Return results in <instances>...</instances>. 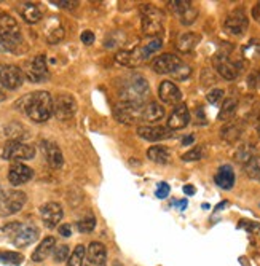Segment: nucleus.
I'll return each mask as SVG.
<instances>
[{
    "label": "nucleus",
    "instance_id": "obj_1",
    "mask_svg": "<svg viewBox=\"0 0 260 266\" xmlns=\"http://www.w3.org/2000/svg\"><path fill=\"white\" fill-rule=\"evenodd\" d=\"M22 110L35 123H45L53 115V97L48 91H35L21 99Z\"/></svg>",
    "mask_w": 260,
    "mask_h": 266
},
{
    "label": "nucleus",
    "instance_id": "obj_2",
    "mask_svg": "<svg viewBox=\"0 0 260 266\" xmlns=\"http://www.w3.org/2000/svg\"><path fill=\"white\" fill-rule=\"evenodd\" d=\"M149 83L142 75H133L125 80V83L121 85L120 89V97L123 99V102L128 104H137L142 105L144 99L149 94Z\"/></svg>",
    "mask_w": 260,
    "mask_h": 266
},
{
    "label": "nucleus",
    "instance_id": "obj_3",
    "mask_svg": "<svg viewBox=\"0 0 260 266\" xmlns=\"http://www.w3.org/2000/svg\"><path fill=\"white\" fill-rule=\"evenodd\" d=\"M142 13V32L149 37H158L163 34V13L157 6L144 3L141 6Z\"/></svg>",
    "mask_w": 260,
    "mask_h": 266
},
{
    "label": "nucleus",
    "instance_id": "obj_4",
    "mask_svg": "<svg viewBox=\"0 0 260 266\" xmlns=\"http://www.w3.org/2000/svg\"><path fill=\"white\" fill-rule=\"evenodd\" d=\"M26 193L19 190H3L0 192V215L10 217L18 214L26 204Z\"/></svg>",
    "mask_w": 260,
    "mask_h": 266
},
{
    "label": "nucleus",
    "instance_id": "obj_5",
    "mask_svg": "<svg viewBox=\"0 0 260 266\" xmlns=\"http://www.w3.org/2000/svg\"><path fill=\"white\" fill-rule=\"evenodd\" d=\"M34 156H35V148L24 142L10 140L2 148V158L6 159V161L21 163V161H27V159H34Z\"/></svg>",
    "mask_w": 260,
    "mask_h": 266
},
{
    "label": "nucleus",
    "instance_id": "obj_6",
    "mask_svg": "<svg viewBox=\"0 0 260 266\" xmlns=\"http://www.w3.org/2000/svg\"><path fill=\"white\" fill-rule=\"evenodd\" d=\"M77 107L79 105L75 97L67 93L58 94L56 99H53V115L61 121L71 120L77 112Z\"/></svg>",
    "mask_w": 260,
    "mask_h": 266
},
{
    "label": "nucleus",
    "instance_id": "obj_7",
    "mask_svg": "<svg viewBox=\"0 0 260 266\" xmlns=\"http://www.w3.org/2000/svg\"><path fill=\"white\" fill-rule=\"evenodd\" d=\"M224 27L232 35H243L249 27V18L243 8L233 10L224 21Z\"/></svg>",
    "mask_w": 260,
    "mask_h": 266
},
{
    "label": "nucleus",
    "instance_id": "obj_8",
    "mask_svg": "<svg viewBox=\"0 0 260 266\" xmlns=\"http://www.w3.org/2000/svg\"><path fill=\"white\" fill-rule=\"evenodd\" d=\"M142 115V105L137 104H118L115 109H113V117L118 121V123L123 125H134L136 121H141Z\"/></svg>",
    "mask_w": 260,
    "mask_h": 266
},
{
    "label": "nucleus",
    "instance_id": "obj_9",
    "mask_svg": "<svg viewBox=\"0 0 260 266\" xmlns=\"http://www.w3.org/2000/svg\"><path fill=\"white\" fill-rule=\"evenodd\" d=\"M26 78L30 83H42L48 78V66H47V58L43 55L35 56L30 63L27 64L24 70Z\"/></svg>",
    "mask_w": 260,
    "mask_h": 266
},
{
    "label": "nucleus",
    "instance_id": "obj_10",
    "mask_svg": "<svg viewBox=\"0 0 260 266\" xmlns=\"http://www.w3.org/2000/svg\"><path fill=\"white\" fill-rule=\"evenodd\" d=\"M24 83V73L16 66H0V85L6 89H18Z\"/></svg>",
    "mask_w": 260,
    "mask_h": 266
},
{
    "label": "nucleus",
    "instance_id": "obj_11",
    "mask_svg": "<svg viewBox=\"0 0 260 266\" xmlns=\"http://www.w3.org/2000/svg\"><path fill=\"white\" fill-rule=\"evenodd\" d=\"M182 59L179 56H174L171 53H165V55L158 56L152 63V69L157 73H174L182 66Z\"/></svg>",
    "mask_w": 260,
    "mask_h": 266
},
{
    "label": "nucleus",
    "instance_id": "obj_12",
    "mask_svg": "<svg viewBox=\"0 0 260 266\" xmlns=\"http://www.w3.org/2000/svg\"><path fill=\"white\" fill-rule=\"evenodd\" d=\"M40 215H42V222L43 225L53 230L59 225V222L64 217V210L61 207V204L58 202H47L40 207Z\"/></svg>",
    "mask_w": 260,
    "mask_h": 266
},
{
    "label": "nucleus",
    "instance_id": "obj_13",
    "mask_svg": "<svg viewBox=\"0 0 260 266\" xmlns=\"http://www.w3.org/2000/svg\"><path fill=\"white\" fill-rule=\"evenodd\" d=\"M107 265V249L102 242L93 241L87 247V257L83 266H105Z\"/></svg>",
    "mask_w": 260,
    "mask_h": 266
},
{
    "label": "nucleus",
    "instance_id": "obj_14",
    "mask_svg": "<svg viewBox=\"0 0 260 266\" xmlns=\"http://www.w3.org/2000/svg\"><path fill=\"white\" fill-rule=\"evenodd\" d=\"M37 239H39V228L34 225L21 223L18 233L11 239V244L16 247H27L30 244H34Z\"/></svg>",
    "mask_w": 260,
    "mask_h": 266
},
{
    "label": "nucleus",
    "instance_id": "obj_15",
    "mask_svg": "<svg viewBox=\"0 0 260 266\" xmlns=\"http://www.w3.org/2000/svg\"><path fill=\"white\" fill-rule=\"evenodd\" d=\"M34 177V171L22 163H13L8 169V182L13 187L24 185Z\"/></svg>",
    "mask_w": 260,
    "mask_h": 266
},
{
    "label": "nucleus",
    "instance_id": "obj_16",
    "mask_svg": "<svg viewBox=\"0 0 260 266\" xmlns=\"http://www.w3.org/2000/svg\"><path fill=\"white\" fill-rule=\"evenodd\" d=\"M214 67H216V70H217V73L220 75V77L228 80V81L235 80L236 77H238V73H240L238 66H236L233 61H230L224 55H219V56L214 58Z\"/></svg>",
    "mask_w": 260,
    "mask_h": 266
},
{
    "label": "nucleus",
    "instance_id": "obj_17",
    "mask_svg": "<svg viewBox=\"0 0 260 266\" xmlns=\"http://www.w3.org/2000/svg\"><path fill=\"white\" fill-rule=\"evenodd\" d=\"M190 123V112L185 104H179L175 105L170 120H168V129L170 131H179L183 129Z\"/></svg>",
    "mask_w": 260,
    "mask_h": 266
},
{
    "label": "nucleus",
    "instance_id": "obj_18",
    "mask_svg": "<svg viewBox=\"0 0 260 266\" xmlns=\"http://www.w3.org/2000/svg\"><path fill=\"white\" fill-rule=\"evenodd\" d=\"M42 150H43L45 159H47L48 164L51 166L53 169L63 168L64 156H63V151H61V148L58 147V143L51 142V140H43L42 142Z\"/></svg>",
    "mask_w": 260,
    "mask_h": 266
},
{
    "label": "nucleus",
    "instance_id": "obj_19",
    "mask_svg": "<svg viewBox=\"0 0 260 266\" xmlns=\"http://www.w3.org/2000/svg\"><path fill=\"white\" fill-rule=\"evenodd\" d=\"M158 96L165 104L170 105H179L182 99V91L177 85H174L173 81H163L158 88Z\"/></svg>",
    "mask_w": 260,
    "mask_h": 266
},
{
    "label": "nucleus",
    "instance_id": "obj_20",
    "mask_svg": "<svg viewBox=\"0 0 260 266\" xmlns=\"http://www.w3.org/2000/svg\"><path fill=\"white\" fill-rule=\"evenodd\" d=\"M170 129L163 128V126H139L137 128V135L142 137L144 140H150V142H157V140H163L166 137H170Z\"/></svg>",
    "mask_w": 260,
    "mask_h": 266
},
{
    "label": "nucleus",
    "instance_id": "obj_21",
    "mask_svg": "<svg viewBox=\"0 0 260 266\" xmlns=\"http://www.w3.org/2000/svg\"><path fill=\"white\" fill-rule=\"evenodd\" d=\"M56 247V239L53 236L45 238L39 246L35 247V250L32 252V262L34 263H42L43 260H47L50 257V254H53V250Z\"/></svg>",
    "mask_w": 260,
    "mask_h": 266
},
{
    "label": "nucleus",
    "instance_id": "obj_22",
    "mask_svg": "<svg viewBox=\"0 0 260 266\" xmlns=\"http://www.w3.org/2000/svg\"><path fill=\"white\" fill-rule=\"evenodd\" d=\"M115 61H117V64L123 66V67H136L144 61V56L141 53V48L131 50V51L123 50V51H118L115 55Z\"/></svg>",
    "mask_w": 260,
    "mask_h": 266
},
{
    "label": "nucleus",
    "instance_id": "obj_23",
    "mask_svg": "<svg viewBox=\"0 0 260 266\" xmlns=\"http://www.w3.org/2000/svg\"><path fill=\"white\" fill-rule=\"evenodd\" d=\"M165 107H162L158 102H149L142 107V115L141 121L145 123H157V121L165 118Z\"/></svg>",
    "mask_w": 260,
    "mask_h": 266
},
{
    "label": "nucleus",
    "instance_id": "obj_24",
    "mask_svg": "<svg viewBox=\"0 0 260 266\" xmlns=\"http://www.w3.org/2000/svg\"><path fill=\"white\" fill-rule=\"evenodd\" d=\"M200 40H201L200 34L185 32L179 37L177 42H175V48H177L180 53H192L196 48V45L200 43Z\"/></svg>",
    "mask_w": 260,
    "mask_h": 266
},
{
    "label": "nucleus",
    "instance_id": "obj_25",
    "mask_svg": "<svg viewBox=\"0 0 260 266\" xmlns=\"http://www.w3.org/2000/svg\"><path fill=\"white\" fill-rule=\"evenodd\" d=\"M19 14L27 24H35L42 19V11L40 8L32 2H24L19 6Z\"/></svg>",
    "mask_w": 260,
    "mask_h": 266
},
{
    "label": "nucleus",
    "instance_id": "obj_26",
    "mask_svg": "<svg viewBox=\"0 0 260 266\" xmlns=\"http://www.w3.org/2000/svg\"><path fill=\"white\" fill-rule=\"evenodd\" d=\"M241 135H243V126L240 123H235V121L227 123L224 128L220 129V139L225 140L227 143L238 142L241 139Z\"/></svg>",
    "mask_w": 260,
    "mask_h": 266
},
{
    "label": "nucleus",
    "instance_id": "obj_27",
    "mask_svg": "<svg viewBox=\"0 0 260 266\" xmlns=\"http://www.w3.org/2000/svg\"><path fill=\"white\" fill-rule=\"evenodd\" d=\"M214 180H216V184L224 188V190H230L233 188L235 185V172L232 169V166H220L216 177H214Z\"/></svg>",
    "mask_w": 260,
    "mask_h": 266
},
{
    "label": "nucleus",
    "instance_id": "obj_28",
    "mask_svg": "<svg viewBox=\"0 0 260 266\" xmlns=\"http://www.w3.org/2000/svg\"><path fill=\"white\" fill-rule=\"evenodd\" d=\"M5 135L8 137L10 140H14V142H22L24 139L29 137L27 134V129L22 126L21 123H10L5 126Z\"/></svg>",
    "mask_w": 260,
    "mask_h": 266
},
{
    "label": "nucleus",
    "instance_id": "obj_29",
    "mask_svg": "<svg viewBox=\"0 0 260 266\" xmlns=\"http://www.w3.org/2000/svg\"><path fill=\"white\" fill-rule=\"evenodd\" d=\"M147 158L158 164H166L170 161V150L163 145H155L147 150Z\"/></svg>",
    "mask_w": 260,
    "mask_h": 266
},
{
    "label": "nucleus",
    "instance_id": "obj_30",
    "mask_svg": "<svg viewBox=\"0 0 260 266\" xmlns=\"http://www.w3.org/2000/svg\"><path fill=\"white\" fill-rule=\"evenodd\" d=\"M236 110H238V101H236L235 97L225 99L224 104H222L220 110H219L217 118H219L220 121H228V120H230V118L235 115V113H236Z\"/></svg>",
    "mask_w": 260,
    "mask_h": 266
},
{
    "label": "nucleus",
    "instance_id": "obj_31",
    "mask_svg": "<svg viewBox=\"0 0 260 266\" xmlns=\"http://www.w3.org/2000/svg\"><path fill=\"white\" fill-rule=\"evenodd\" d=\"M85 257H87V247L79 244L72 250L71 257H69L67 266H83V263H85Z\"/></svg>",
    "mask_w": 260,
    "mask_h": 266
},
{
    "label": "nucleus",
    "instance_id": "obj_32",
    "mask_svg": "<svg viewBox=\"0 0 260 266\" xmlns=\"http://www.w3.org/2000/svg\"><path fill=\"white\" fill-rule=\"evenodd\" d=\"M63 39H64V29H63V26H61L58 21H56L53 26H48V30H47V42H48L50 45H56V43H59Z\"/></svg>",
    "mask_w": 260,
    "mask_h": 266
},
{
    "label": "nucleus",
    "instance_id": "obj_33",
    "mask_svg": "<svg viewBox=\"0 0 260 266\" xmlns=\"http://www.w3.org/2000/svg\"><path fill=\"white\" fill-rule=\"evenodd\" d=\"M236 161H240L241 164L246 166L252 158H256V150L254 147L251 145V143H244V145H241L238 148V151H236Z\"/></svg>",
    "mask_w": 260,
    "mask_h": 266
},
{
    "label": "nucleus",
    "instance_id": "obj_34",
    "mask_svg": "<svg viewBox=\"0 0 260 266\" xmlns=\"http://www.w3.org/2000/svg\"><path fill=\"white\" fill-rule=\"evenodd\" d=\"M24 262V257L18 252H0V263L10 265V266H19Z\"/></svg>",
    "mask_w": 260,
    "mask_h": 266
},
{
    "label": "nucleus",
    "instance_id": "obj_35",
    "mask_svg": "<svg viewBox=\"0 0 260 266\" xmlns=\"http://www.w3.org/2000/svg\"><path fill=\"white\" fill-rule=\"evenodd\" d=\"M244 171H246L248 177H251L252 180H259L260 182V158L259 156L252 158L251 161L244 166Z\"/></svg>",
    "mask_w": 260,
    "mask_h": 266
},
{
    "label": "nucleus",
    "instance_id": "obj_36",
    "mask_svg": "<svg viewBox=\"0 0 260 266\" xmlns=\"http://www.w3.org/2000/svg\"><path fill=\"white\" fill-rule=\"evenodd\" d=\"M168 5H170V8H171L174 13H177L179 16H180V14H182L183 11H187L193 3L188 2V0H171V2H168Z\"/></svg>",
    "mask_w": 260,
    "mask_h": 266
},
{
    "label": "nucleus",
    "instance_id": "obj_37",
    "mask_svg": "<svg viewBox=\"0 0 260 266\" xmlns=\"http://www.w3.org/2000/svg\"><path fill=\"white\" fill-rule=\"evenodd\" d=\"M203 156H204L203 145H196L192 150H188L187 153H183L182 159H183V161H198V159H201Z\"/></svg>",
    "mask_w": 260,
    "mask_h": 266
},
{
    "label": "nucleus",
    "instance_id": "obj_38",
    "mask_svg": "<svg viewBox=\"0 0 260 266\" xmlns=\"http://www.w3.org/2000/svg\"><path fill=\"white\" fill-rule=\"evenodd\" d=\"M196 18H198V8L192 5L187 11H183L180 14V22L183 26H190L196 21Z\"/></svg>",
    "mask_w": 260,
    "mask_h": 266
},
{
    "label": "nucleus",
    "instance_id": "obj_39",
    "mask_svg": "<svg viewBox=\"0 0 260 266\" xmlns=\"http://www.w3.org/2000/svg\"><path fill=\"white\" fill-rule=\"evenodd\" d=\"M69 246L63 244V246H56L55 250H53V260L56 263H63L66 260H69Z\"/></svg>",
    "mask_w": 260,
    "mask_h": 266
},
{
    "label": "nucleus",
    "instance_id": "obj_40",
    "mask_svg": "<svg viewBox=\"0 0 260 266\" xmlns=\"http://www.w3.org/2000/svg\"><path fill=\"white\" fill-rule=\"evenodd\" d=\"M94 226H96V220L93 217H87V218H82L80 222L77 223V228H79V231L80 233H91L94 230Z\"/></svg>",
    "mask_w": 260,
    "mask_h": 266
},
{
    "label": "nucleus",
    "instance_id": "obj_41",
    "mask_svg": "<svg viewBox=\"0 0 260 266\" xmlns=\"http://www.w3.org/2000/svg\"><path fill=\"white\" fill-rule=\"evenodd\" d=\"M162 45H163L162 40H160V39H155L154 42H150V43L145 45V47H142V48H141V53H142L144 59H147V58L152 55V53H155L157 50L162 48Z\"/></svg>",
    "mask_w": 260,
    "mask_h": 266
},
{
    "label": "nucleus",
    "instance_id": "obj_42",
    "mask_svg": "<svg viewBox=\"0 0 260 266\" xmlns=\"http://www.w3.org/2000/svg\"><path fill=\"white\" fill-rule=\"evenodd\" d=\"M190 73H192V69H190L188 66L182 64V66L179 67V69L173 73V77H174L175 80H185L187 77H190Z\"/></svg>",
    "mask_w": 260,
    "mask_h": 266
},
{
    "label": "nucleus",
    "instance_id": "obj_43",
    "mask_svg": "<svg viewBox=\"0 0 260 266\" xmlns=\"http://www.w3.org/2000/svg\"><path fill=\"white\" fill-rule=\"evenodd\" d=\"M222 97H224V89H219V88L209 91V94L206 96V99H208V102H211V104H217Z\"/></svg>",
    "mask_w": 260,
    "mask_h": 266
},
{
    "label": "nucleus",
    "instance_id": "obj_44",
    "mask_svg": "<svg viewBox=\"0 0 260 266\" xmlns=\"http://www.w3.org/2000/svg\"><path fill=\"white\" fill-rule=\"evenodd\" d=\"M170 195V185L165 184V182H162V184H158L157 187V192H155V196L160 198V200H165V198Z\"/></svg>",
    "mask_w": 260,
    "mask_h": 266
},
{
    "label": "nucleus",
    "instance_id": "obj_45",
    "mask_svg": "<svg viewBox=\"0 0 260 266\" xmlns=\"http://www.w3.org/2000/svg\"><path fill=\"white\" fill-rule=\"evenodd\" d=\"M58 231H59V234H61V236H63V238H71V236H72V226L69 225V223L59 225Z\"/></svg>",
    "mask_w": 260,
    "mask_h": 266
},
{
    "label": "nucleus",
    "instance_id": "obj_46",
    "mask_svg": "<svg viewBox=\"0 0 260 266\" xmlns=\"http://www.w3.org/2000/svg\"><path fill=\"white\" fill-rule=\"evenodd\" d=\"M55 5H58L59 8H67V10H72V8H75V6L79 5V2H71V0H58V2H53Z\"/></svg>",
    "mask_w": 260,
    "mask_h": 266
},
{
    "label": "nucleus",
    "instance_id": "obj_47",
    "mask_svg": "<svg viewBox=\"0 0 260 266\" xmlns=\"http://www.w3.org/2000/svg\"><path fill=\"white\" fill-rule=\"evenodd\" d=\"M80 39L85 45H93L94 43V34L91 32V30H85V32L80 35Z\"/></svg>",
    "mask_w": 260,
    "mask_h": 266
},
{
    "label": "nucleus",
    "instance_id": "obj_48",
    "mask_svg": "<svg viewBox=\"0 0 260 266\" xmlns=\"http://www.w3.org/2000/svg\"><path fill=\"white\" fill-rule=\"evenodd\" d=\"M183 193H185V195H193V193H195V188L190 187V185L183 187Z\"/></svg>",
    "mask_w": 260,
    "mask_h": 266
},
{
    "label": "nucleus",
    "instance_id": "obj_49",
    "mask_svg": "<svg viewBox=\"0 0 260 266\" xmlns=\"http://www.w3.org/2000/svg\"><path fill=\"white\" fill-rule=\"evenodd\" d=\"M192 142H193V135H190V137H187V139H183V140H182L183 145H187V143H192Z\"/></svg>",
    "mask_w": 260,
    "mask_h": 266
},
{
    "label": "nucleus",
    "instance_id": "obj_50",
    "mask_svg": "<svg viewBox=\"0 0 260 266\" xmlns=\"http://www.w3.org/2000/svg\"><path fill=\"white\" fill-rule=\"evenodd\" d=\"M5 99H6V94H5V91H3L2 88H0V102H3V101H5Z\"/></svg>",
    "mask_w": 260,
    "mask_h": 266
},
{
    "label": "nucleus",
    "instance_id": "obj_51",
    "mask_svg": "<svg viewBox=\"0 0 260 266\" xmlns=\"http://www.w3.org/2000/svg\"><path fill=\"white\" fill-rule=\"evenodd\" d=\"M177 206H179L180 209H183V207L187 206V201H179V202H177Z\"/></svg>",
    "mask_w": 260,
    "mask_h": 266
},
{
    "label": "nucleus",
    "instance_id": "obj_52",
    "mask_svg": "<svg viewBox=\"0 0 260 266\" xmlns=\"http://www.w3.org/2000/svg\"><path fill=\"white\" fill-rule=\"evenodd\" d=\"M257 133H259V137H260V117H259V123H257Z\"/></svg>",
    "mask_w": 260,
    "mask_h": 266
},
{
    "label": "nucleus",
    "instance_id": "obj_53",
    "mask_svg": "<svg viewBox=\"0 0 260 266\" xmlns=\"http://www.w3.org/2000/svg\"><path fill=\"white\" fill-rule=\"evenodd\" d=\"M112 266H123V265H121L120 262H113V263H112Z\"/></svg>",
    "mask_w": 260,
    "mask_h": 266
},
{
    "label": "nucleus",
    "instance_id": "obj_54",
    "mask_svg": "<svg viewBox=\"0 0 260 266\" xmlns=\"http://www.w3.org/2000/svg\"><path fill=\"white\" fill-rule=\"evenodd\" d=\"M3 239V233H2V228H0V241Z\"/></svg>",
    "mask_w": 260,
    "mask_h": 266
}]
</instances>
